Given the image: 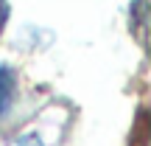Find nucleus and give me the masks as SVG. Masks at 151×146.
<instances>
[{
    "instance_id": "nucleus-1",
    "label": "nucleus",
    "mask_w": 151,
    "mask_h": 146,
    "mask_svg": "<svg viewBox=\"0 0 151 146\" xmlns=\"http://www.w3.org/2000/svg\"><path fill=\"white\" fill-rule=\"evenodd\" d=\"M14 98H17V73L14 68L0 65V115H6L11 110Z\"/></svg>"
},
{
    "instance_id": "nucleus-2",
    "label": "nucleus",
    "mask_w": 151,
    "mask_h": 146,
    "mask_svg": "<svg viewBox=\"0 0 151 146\" xmlns=\"http://www.w3.org/2000/svg\"><path fill=\"white\" fill-rule=\"evenodd\" d=\"M6 20H9V0H0V31H3Z\"/></svg>"
},
{
    "instance_id": "nucleus-3",
    "label": "nucleus",
    "mask_w": 151,
    "mask_h": 146,
    "mask_svg": "<svg viewBox=\"0 0 151 146\" xmlns=\"http://www.w3.org/2000/svg\"><path fill=\"white\" fill-rule=\"evenodd\" d=\"M17 146H42V141H39V138H34V135H25Z\"/></svg>"
}]
</instances>
